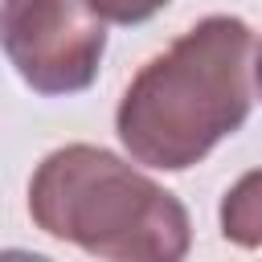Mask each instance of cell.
Segmentation results:
<instances>
[{
	"label": "cell",
	"mask_w": 262,
	"mask_h": 262,
	"mask_svg": "<svg viewBox=\"0 0 262 262\" xmlns=\"http://www.w3.org/2000/svg\"><path fill=\"white\" fill-rule=\"evenodd\" d=\"M250 53L254 33L242 16L217 12L180 33L119 98L115 131L127 156L160 172H184L242 131L254 106Z\"/></svg>",
	"instance_id": "6da1fadb"
},
{
	"label": "cell",
	"mask_w": 262,
	"mask_h": 262,
	"mask_svg": "<svg viewBox=\"0 0 262 262\" xmlns=\"http://www.w3.org/2000/svg\"><path fill=\"white\" fill-rule=\"evenodd\" d=\"M29 217L41 233L111 262H180L192 246L180 196L94 143H66L37 164Z\"/></svg>",
	"instance_id": "7a4b0ae2"
},
{
	"label": "cell",
	"mask_w": 262,
	"mask_h": 262,
	"mask_svg": "<svg viewBox=\"0 0 262 262\" xmlns=\"http://www.w3.org/2000/svg\"><path fill=\"white\" fill-rule=\"evenodd\" d=\"M0 49L33 94H82L106 53V20L90 0H0Z\"/></svg>",
	"instance_id": "3957f363"
},
{
	"label": "cell",
	"mask_w": 262,
	"mask_h": 262,
	"mask_svg": "<svg viewBox=\"0 0 262 262\" xmlns=\"http://www.w3.org/2000/svg\"><path fill=\"white\" fill-rule=\"evenodd\" d=\"M221 233L242 250H262V168L233 180L221 196Z\"/></svg>",
	"instance_id": "277c9868"
},
{
	"label": "cell",
	"mask_w": 262,
	"mask_h": 262,
	"mask_svg": "<svg viewBox=\"0 0 262 262\" xmlns=\"http://www.w3.org/2000/svg\"><path fill=\"white\" fill-rule=\"evenodd\" d=\"M168 0H90V8L111 25H143L151 20Z\"/></svg>",
	"instance_id": "5b68a950"
},
{
	"label": "cell",
	"mask_w": 262,
	"mask_h": 262,
	"mask_svg": "<svg viewBox=\"0 0 262 262\" xmlns=\"http://www.w3.org/2000/svg\"><path fill=\"white\" fill-rule=\"evenodd\" d=\"M254 82H258V94H262V45H258V61H254Z\"/></svg>",
	"instance_id": "8992f818"
}]
</instances>
